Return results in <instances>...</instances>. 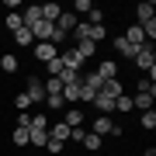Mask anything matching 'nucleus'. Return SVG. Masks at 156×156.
Returning a JSON list of instances; mask_svg holds the SVG:
<instances>
[{
	"mask_svg": "<svg viewBox=\"0 0 156 156\" xmlns=\"http://www.w3.org/2000/svg\"><path fill=\"white\" fill-rule=\"evenodd\" d=\"M135 66L142 73H149V80L156 76V52H153V45H142V49L135 52Z\"/></svg>",
	"mask_w": 156,
	"mask_h": 156,
	"instance_id": "nucleus-1",
	"label": "nucleus"
},
{
	"mask_svg": "<svg viewBox=\"0 0 156 156\" xmlns=\"http://www.w3.org/2000/svg\"><path fill=\"white\" fill-rule=\"evenodd\" d=\"M94 135H122V125H115V118L111 115H97L94 118Z\"/></svg>",
	"mask_w": 156,
	"mask_h": 156,
	"instance_id": "nucleus-2",
	"label": "nucleus"
},
{
	"mask_svg": "<svg viewBox=\"0 0 156 156\" xmlns=\"http://www.w3.org/2000/svg\"><path fill=\"white\" fill-rule=\"evenodd\" d=\"M31 49H35V59H38V62H45V66H49V62L59 56V49H56L52 42H35Z\"/></svg>",
	"mask_w": 156,
	"mask_h": 156,
	"instance_id": "nucleus-3",
	"label": "nucleus"
},
{
	"mask_svg": "<svg viewBox=\"0 0 156 156\" xmlns=\"http://www.w3.org/2000/svg\"><path fill=\"white\" fill-rule=\"evenodd\" d=\"M153 101H156V87L139 90V94L132 97V108H139V111H153Z\"/></svg>",
	"mask_w": 156,
	"mask_h": 156,
	"instance_id": "nucleus-4",
	"label": "nucleus"
},
{
	"mask_svg": "<svg viewBox=\"0 0 156 156\" xmlns=\"http://www.w3.org/2000/svg\"><path fill=\"white\" fill-rule=\"evenodd\" d=\"M24 94H28L31 104H38V101H45V83L38 76H28V90H24Z\"/></svg>",
	"mask_w": 156,
	"mask_h": 156,
	"instance_id": "nucleus-5",
	"label": "nucleus"
},
{
	"mask_svg": "<svg viewBox=\"0 0 156 156\" xmlns=\"http://www.w3.org/2000/svg\"><path fill=\"white\" fill-rule=\"evenodd\" d=\"M149 21H156V7H153V4H139V7H135V24L146 28Z\"/></svg>",
	"mask_w": 156,
	"mask_h": 156,
	"instance_id": "nucleus-6",
	"label": "nucleus"
},
{
	"mask_svg": "<svg viewBox=\"0 0 156 156\" xmlns=\"http://www.w3.org/2000/svg\"><path fill=\"white\" fill-rule=\"evenodd\" d=\"M94 73H97L101 80H118V62H115V59H101Z\"/></svg>",
	"mask_w": 156,
	"mask_h": 156,
	"instance_id": "nucleus-7",
	"label": "nucleus"
},
{
	"mask_svg": "<svg viewBox=\"0 0 156 156\" xmlns=\"http://www.w3.org/2000/svg\"><path fill=\"white\" fill-rule=\"evenodd\" d=\"M122 38H125L128 45H135V49H142V45H149V42H146V35H142V28H139V24H132V28H128V31L122 35Z\"/></svg>",
	"mask_w": 156,
	"mask_h": 156,
	"instance_id": "nucleus-8",
	"label": "nucleus"
},
{
	"mask_svg": "<svg viewBox=\"0 0 156 156\" xmlns=\"http://www.w3.org/2000/svg\"><path fill=\"white\" fill-rule=\"evenodd\" d=\"M49 139L66 142V139H69V125H66V122H52V125H49Z\"/></svg>",
	"mask_w": 156,
	"mask_h": 156,
	"instance_id": "nucleus-9",
	"label": "nucleus"
},
{
	"mask_svg": "<svg viewBox=\"0 0 156 156\" xmlns=\"http://www.w3.org/2000/svg\"><path fill=\"white\" fill-rule=\"evenodd\" d=\"M101 94H104V97H122L125 94V90H122V76H118V80H104V87H101Z\"/></svg>",
	"mask_w": 156,
	"mask_h": 156,
	"instance_id": "nucleus-10",
	"label": "nucleus"
},
{
	"mask_svg": "<svg viewBox=\"0 0 156 156\" xmlns=\"http://www.w3.org/2000/svg\"><path fill=\"white\" fill-rule=\"evenodd\" d=\"M38 11H42V21H52V24H56V21H59V14H62V7L49 0V4H42Z\"/></svg>",
	"mask_w": 156,
	"mask_h": 156,
	"instance_id": "nucleus-11",
	"label": "nucleus"
},
{
	"mask_svg": "<svg viewBox=\"0 0 156 156\" xmlns=\"http://www.w3.org/2000/svg\"><path fill=\"white\" fill-rule=\"evenodd\" d=\"M52 28H56V24H52V21H38V24H35V28H28V31H31V35H35V38H38V42H49Z\"/></svg>",
	"mask_w": 156,
	"mask_h": 156,
	"instance_id": "nucleus-12",
	"label": "nucleus"
},
{
	"mask_svg": "<svg viewBox=\"0 0 156 156\" xmlns=\"http://www.w3.org/2000/svg\"><path fill=\"white\" fill-rule=\"evenodd\" d=\"M56 28L69 35L73 28H76V14H73V11H62V14H59V21H56Z\"/></svg>",
	"mask_w": 156,
	"mask_h": 156,
	"instance_id": "nucleus-13",
	"label": "nucleus"
},
{
	"mask_svg": "<svg viewBox=\"0 0 156 156\" xmlns=\"http://www.w3.org/2000/svg\"><path fill=\"white\" fill-rule=\"evenodd\" d=\"M62 101H66V104H76L80 101V80L76 83H62Z\"/></svg>",
	"mask_w": 156,
	"mask_h": 156,
	"instance_id": "nucleus-14",
	"label": "nucleus"
},
{
	"mask_svg": "<svg viewBox=\"0 0 156 156\" xmlns=\"http://www.w3.org/2000/svg\"><path fill=\"white\" fill-rule=\"evenodd\" d=\"M115 52H122L125 59H135V52H139V49H135V45H128L122 35H118V38H115Z\"/></svg>",
	"mask_w": 156,
	"mask_h": 156,
	"instance_id": "nucleus-15",
	"label": "nucleus"
},
{
	"mask_svg": "<svg viewBox=\"0 0 156 156\" xmlns=\"http://www.w3.org/2000/svg\"><path fill=\"white\" fill-rule=\"evenodd\" d=\"M11 38H14L17 45H21V49H28V45H35V35H31L28 28H17V31L11 35Z\"/></svg>",
	"mask_w": 156,
	"mask_h": 156,
	"instance_id": "nucleus-16",
	"label": "nucleus"
},
{
	"mask_svg": "<svg viewBox=\"0 0 156 156\" xmlns=\"http://www.w3.org/2000/svg\"><path fill=\"white\" fill-rule=\"evenodd\" d=\"M11 142H14V146H28V125H14Z\"/></svg>",
	"mask_w": 156,
	"mask_h": 156,
	"instance_id": "nucleus-17",
	"label": "nucleus"
},
{
	"mask_svg": "<svg viewBox=\"0 0 156 156\" xmlns=\"http://www.w3.org/2000/svg\"><path fill=\"white\" fill-rule=\"evenodd\" d=\"M94 104H97V111H101V115H111V111H115V101H111V97H104V94H97V97H94Z\"/></svg>",
	"mask_w": 156,
	"mask_h": 156,
	"instance_id": "nucleus-18",
	"label": "nucleus"
},
{
	"mask_svg": "<svg viewBox=\"0 0 156 156\" xmlns=\"http://www.w3.org/2000/svg\"><path fill=\"white\" fill-rule=\"evenodd\" d=\"M4 24H7V31H17V28H24V24H21V14H17V11H7V17H4Z\"/></svg>",
	"mask_w": 156,
	"mask_h": 156,
	"instance_id": "nucleus-19",
	"label": "nucleus"
},
{
	"mask_svg": "<svg viewBox=\"0 0 156 156\" xmlns=\"http://www.w3.org/2000/svg\"><path fill=\"white\" fill-rule=\"evenodd\" d=\"M66 125L69 128H80V125H83V111H80V108H69V111H66Z\"/></svg>",
	"mask_w": 156,
	"mask_h": 156,
	"instance_id": "nucleus-20",
	"label": "nucleus"
},
{
	"mask_svg": "<svg viewBox=\"0 0 156 156\" xmlns=\"http://www.w3.org/2000/svg\"><path fill=\"white\" fill-rule=\"evenodd\" d=\"M0 69H4V73H17V56H11V52L0 56Z\"/></svg>",
	"mask_w": 156,
	"mask_h": 156,
	"instance_id": "nucleus-21",
	"label": "nucleus"
},
{
	"mask_svg": "<svg viewBox=\"0 0 156 156\" xmlns=\"http://www.w3.org/2000/svg\"><path fill=\"white\" fill-rule=\"evenodd\" d=\"M49 94H62V80L59 76H49V80H45V97H49Z\"/></svg>",
	"mask_w": 156,
	"mask_h": 156,
	"instance_id": "nucleus-22",
	"label": "nucleus"
},
{
	"mask_svg": "<svg viewBox=\"0 0 156 156\" xmlns=\"http://www.w3.org/2000/svg\"><path fill=\"white\" fill-rule=\"evenodd\" d=\"M101 38H108V28H104V24H90V42L101 45Z\"/></svg>",
	"mask_w": 156,
	"mask_h": 156,
	"instance_id": "nucleus-23",
	"label": "nucleus"
},
{
	"mask_svg": "<svg viewBox=\"0 0 156 156\" xmlns=\"http://www.w3.org/2000/svg\"><path fill=\"white\" fill-rule=\"evenodd\" d=\"M115 111H122V115H128V111H132V97H128V94H122V97H115Z\"/></svg>",
	"mask_w": 156,
	"mask_h": 156,
	"instance_id": "nucleus-24",
	"label": "nucleus"
},
{
	"mask_svg": "<svg viewBox=\"0 0 156 156\" xmlns=\"http://www.w3.org/2000/svg\"><path fill=\"white\" fill-rule=\"evenodd\" d=\"M139 125L146 128V132H153V128H156V111H142V118H139Z\"/></svg>",
	"mask_w": 156,
	"mask_h": 156,
	"instance_id": "nucleus-25",
	"label": "nucleus"
},
{
	"mask_svg": "<svg viewBox=\"0 0 156 156\" xmlns=\"http://www.w3.org/2000/svg\"><path fill=\"white\" fill-rule=\"evenodd\" d=\"M83 149H90V153H97V149H101V135H94V132H87V139H83Z\"/></svg>",
	"mask_w": 156,
	"mask_h": 156,
	"instance_id": "nucleus-26",
	"label": "nucleus"
},
{
	"mask_svg": "<svg viewBox=\"0 0 156 156\" xmlns=\"http://www.w3.org/2000/svg\"><path fill=\"white\" fill-rule=\"evenodd\" d=\"M45 104H49L52 111H59V108H66V101H62V94H49V97H45Z\"/></svg>",
	"mask_w": 156,
	"mask_h": 156,
	"instance_id": "nucleus-27",
	"label": "nucleus"
},
{
	"mask_svg": "<svg viewBox=\"0 0 156 156\" xmlns=\"http://www.w3.org/2000/svg\"><path fill=\"white\" fill-rule=\"evenodd\" d=\"M45 69H49V76H59V73L66 69V66H62V59L56 56V59H52V62H49V66H45Z\"/></svg>",
	"mask_w": 156,
	"mask_h": 156,
	"instance_id": "nucleus-28",
	"label": "nucleus"
},
{
	"mask_svg": "<svg viewBox=\"0 0 156 156\" xmlns=\"http://www.w3.org/2000/svg\"><path fill=\"white\" fill-rule=\"evenodd\" d=\"M14 108H17V111H28V108H31L28 94H17V97H14Z\"/></svg>",
	"mask_w": 156,
	"mask_h": 156,
	"instance_id": "nucleus-29",
	"label": "nucleus"
},
{
	"mask_svg": "<svg viewBox=\"0 0 156 156\" xmlns=\"http://www.w3.org/2000/svg\"><path fill=\"white\" fill-rule=\"evenodd\" d=\"M87 24H104V11L101 7H90V21Z\"/></svg>",
	"mask_w": 156,
	"mask_h": 156,
	"instance_id": "nucleus-30",
	"label": "nucleus"
},
{
	"mask_svg": "<svg viewBox=\"0 0 156 156\" xmlns=\"http://www.w3.org/2000/svg\"><path fill=\"white\" fill-rule=\"evenodd\" d=\"M45 149H49L52 156H59L62 149H66V142H56V139H49V142H45Z\"/></svg>",
	"mask_w": 156,
	"mask_h": 156,
	"instance_id": "nucleus-31",
	"label": "nucleus"
},
{
	"mask_svg": "<svg viewBox=\"0 0 156 156\" xmlns=\"http://www.w3.org/2000/svg\"><path fill=\"white\" fill-rule=\"evenodd\" d=\"M69 139H73V142H80V146H83V139H87V132H83V125H80V128H69Z\"/></svg>",
	"mask_w": 156,
	"mask_h": 156,
	"instance_id": "nucleus-32",
	"label": "nucleus"
},
{
	"mask_svg": "<svg viewBox=\"0 0 156 156\" xmlns=\"http://www.w3.org/2000/svg\"><path fill=\"white\" fill-rule=\"evenodd\" d=\"M90 7H94L90 0H76V4H73V11H83V14H90Z\"/></svg>",
	"mask_w": 156,
	"mask_h": 156,
	"instance_id": "nucleus-33",
	"label": "nucleus"
}]
</instances>
